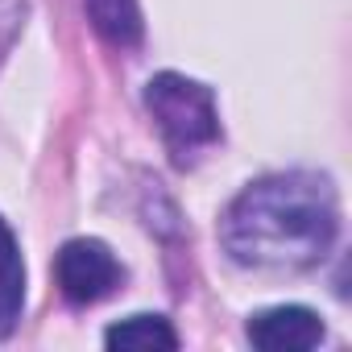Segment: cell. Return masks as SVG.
Instances as JSON below:
<instances>
[{
	"label": "cell",
	"mask_w": 352,
	"mask_h": 352,
	"mask_svg": "<svg viewBox=\"0 0 352 352\" xmlns=\"http://www.w3.org/2000/svg\"><path fill=\"white\" fill-rule=\"evenodd\" d=\"M340 236V195L319 170H282L249 183L220 220L224 253L245 270L319 265Z\"/></svg>",
	"instance_id": "6da1fadb"
},
{
	"label": "cell",
	"mask_w": 352,
	"mask_h": 352,
	"mask_svg": "<svg viewBox=\"0 0 352 352\" xmlns=\"http://www.w3.org/2000/svg\"><path fill=\"white\" fill-rule=\"evenodd\" d=\"M141 100L179 166H187L199 149L220 141V104L208 83L179 71H162L145 83Z\"/></svg>",
	"instance_id": "7a4b0ae2"
},
{
	"label": "cell",
	"mask_w": 352,
	"mask_h": 352,
	"mask_svg": "<svg viewBox=\"0 0 352 352\" xmlns=\"http://www.w3.org/2000/svg\"><path fill=\"white\" fill-rule=\"evenodd\" d=\"M54 278L71 307H91L124 282V265L96 236H75L54 253Z\"/></svg>",
	"instance_id": "3957f363"
},
{
	"label": "cell",
	"mask_w": 352,
	"mask_h": 352,
	"mask_svg": "<svg viewBox=\"0 0 352 352\" xmlns=\"http://www.w3.org/2000/svg\"><path fill=\"white\" fill-rule=\"evenodd\" d=\"M245 336L261 352H311L323 344L327 327H323L319 311H311L302 302H278V307L253 311L245 323Z\"/></svg>",
	"instance_id": "277c9868"
},
{
	"label": "cell",
	"mask_w": 352,
	"mask_h": 352,
	"mask_svg": "<svg viewBox=\"0 0 352 352\" xmlns=\"http://www.w3.org/2000/svg\"><path fill=\"white\" fill-rule=\"evenodd\" d=\"M25 315V257L21 241L0 216V340L13 336Z\"/></svg>",
	"instance_id": "5b68a950"
},
{
	"label": "cell",
	"mask_w": 352,
	"mask_h": 352,
	"mask_svg": "<svg viewBox=\"0 0 352 352\" xmlns=\"http://www.w3.org/2000/svg\"><path fill=\"white\" fill-rule=\"evenodd\" d=\"M104 344L112 352H174V348H179V331L170 327L166 315L137 311V315L116 319L104 331Z\"/></svg>",
	"instance_id": "8992f818"
},
{
	"label": "cell",
	"mask_w": 352,
	"mask_h": 352,
	"mask_svg": "<svg viewBox=\"0 0 352 352\" xmlns=\"http://www.w3.org/2000/svg\"><path fill=\"white\" fill-rule=\"evenodd\" d=\"M91 30L116 46V50H133L145 38V21H141V5L137 0H83Z\"/></svg>",
	"instance_id": "52a82bcc"
}]
</instances>
